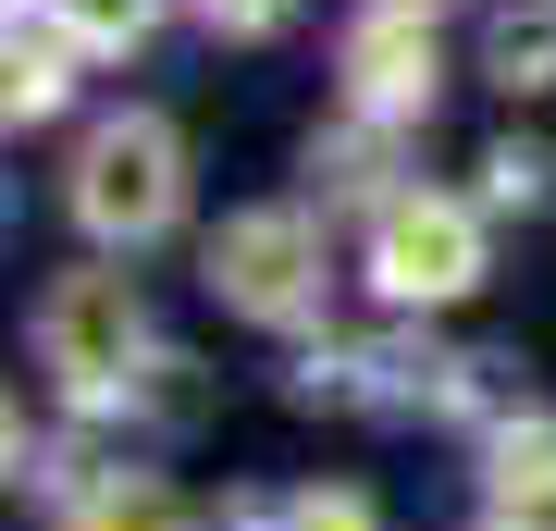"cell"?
I'll return each mask as SVG.
<instances>
[{
	"label": "cell",
	"mask_w": 556,
	"mask_h": 531,
	"mask_svg": "<svg viewBox=\"0 0 556 531\" xmlns=\"http://www.w3.org/2000/svg\"><path fill=\"white\" fill-rule=\"evenodd\" d=\"M420 13H445V0H420Z\"/></svg>",
	"instance_id": "16"
},
{
	"label": "cell",
	"mask_w": 556,
	"mask_h": 531,
	"mask_svg": "<svg viewBox=\"0 0 556 531\" xmlns=\"http://www.w3.org/2000/svg\"><path fill=\"white\" fill-rule=\"evenodd\" d=\"M482 174H495V198H507V211H532V198H556V149H519V137H507Z\"/></svg>",
	"instance_id": "11"
},
{
	"label": "cell",
	"mask_w": 556,
	"mask_h": 531,
	"mask_svg": "<svg viewBox=\"0 0 556 531\" xmlns=\"http://www.w3.org/2000/svg\"><path fill=\"white\" fill-rule=\"evenodd\" d=\"M321 198H383V137H334L321 149Z\"/></svg>",
	"instance_id": "12"
},
{
	"label": "cell",
	"mask_w": 556,
	"mask_h": 531,
	"mask_svg": "<svg viewBox=\"0 0 556 531\" xmlns=\"http://www.w3.org/2000/svg\"><path fill=\"white\" fill-rule=\"evenodd\" d=\"M556 507V420H507L495 433V519H544Z\"/></svg>",
	"instance_id": "8"
},
{
	"label": "cell",
	"mask_w": 556,
	"mask_h": 531,
	"mask_svg": "<svg viewBox=\"0 0 556 531\" xmlns=\"http://www.w3.org/2000/svg\"><path fill=\"white\" fill-rule=\"evenodd\" d=\"M285 531H371V507H358V494H309Z\"/></svg>",
	"instance_id": "14"
},
{
	"label": "cell",
	"mask_w": 556,
	"mask_h": 531,
	"mask_svg": "<svg viewBox=\"0 0 556 531\" xmlns=\"http://www.w3.org/2000/svg\"><path fill=\"white\" fill-rule=\"evenodd\" d=\"M334 62H346V99L371 124H420L433 87H445V50H433V13H420V0H371Z\"/></svg>",
	"instance_id": "5"
},
{
	"label": "cell",
	"mask_w": 556,
	"mask_h": 531,
	"mask_svg": "<svg viewBox=\"0 0 556 531\" xmlns=\"http://www.w3.org/2000/svg\"><path fill=\"white\" fill-rule=\"evenodd\" d=\"M62 507H75V531H186V494H174V482H149V470L75 482Z\"/></svg>",
	"instance_id": "7"
},
{
	"label": "cell",
	"mask_w": 556,
	"mask_h": 531,
	"mask_svg": "<svg viewBox=\"0 0 556 531\" xmlns=\"http://www.w3.org/2000/svg\"><path fill=\"white\" fill-rule=\"evenodd\" d=\"M199 13L223 25V38H273V25H285V13H298V0H199Z\"/></svg>",
	"instance_id": "13"
},
{
	"label": "cell",
	"mask_w": 556,
	"mask_h": 531,
	"mask_svg": "<svg viewBox=\"0 0 556 531\" xmlns=\"http://www.w3.org/2000/svg\"><path fill=\"white\" fill-rule=\"evenodd\" d=\"M186 211V137L161 112H112V124H87V149H75V223L100 248H149L161 223Z\"/></svg>",
	"instance_id": "1"
},
{
	"label": "cell",
	"mask_w": 556,
	"mask_h": 531,
	"mask_svg": "<svg viewBox=\"0 0 556 531\" xmlns=\"http://www.w3.org/2000/svg\"><path fill=\"white\" fill-rule=\"evenodd\" d=\"M495 531H532V519H495Z\"/></svg>",
	"instance_id": "15"
},
{
	"label": "cell",
	"mask_w": 556,
	"mask_h": 531,
	"mask_svg": "<svg viewBox=\"0 0 556 531\" xmlns=\"http://www.w3.org/2000/svg\"><path fill=\"white\" fill-rule=\"evenodd\" d=\"M38 358H50L75 395H124L137 358H149L137 285H124V273H62V285L38 296Z\"/></svg>",
	"instance_id": "3"
},
{
	"label": "cell",
	"mask_w": 556,
	"mask_h": 531,
	"mask_svg": "<svg viewBox=\"0 0 556 531\" xmlns=\"http://www.w3.org/2000/svg\"><path fill=\"white\" fill-rule=\"evenodd\" d=\"M211 296L248 321H309L321 309V223L309 211H236L211 236Z\"/></svg>",
	"instance_id": "4"
},
{
	"label": "cell",
	"mask_w": 556,
	"mask_h": 531,
	"mask_svg": "<svg viewBox=\"0 0 556 531\" xmlns=\"http://www.w3.org/2000/svg\"><path fill=\"white\" fill-rule=\"evenodd\" d=\"M482 62H495V87H556V13H507Z\"/></svg>",
	"instance_id": "10"
},
{
	"label": "cell",
	"mask_w": 556,
	"mask_h": 531,
	"mask_svg": "<svg viewBox=\"0 0 556 531\" xmlns=\"http://www.w3.org/2000/svg\"><path fill=\"white\" fill-rule=\"evenodd\" d=\"M371 285L396 309H445V296L482 285V211L470 198H433V186H396L371 223Z\"/></svg>",
	"instance_id": "2"
},
{
	"label": "cell",
	"mask_w": 556,
	"mask_h": 531,
	"mask_svg": "<svg viewBox=\"0 0 556 531\" xmlns=\"http://www.w3.org/2000/svg\"><path fill=\"white\" fill-rule=\"evenodd\" d=\"M75 62H87V50L62 38L50 13H38V25L13 13V50H0V112H13V124H50V112H62V87H75Z\"/></svg>",
	"instance_id": "6"
},
{
	"label": "cell",
	"mask_w": 556,
	"mask_h": 531,
	"mask_svg": "<svg viewBox=\"0 0 556 531\" xmlns=\"http://www.w3.org/2000/svg\"><path fill=\"white\" fill-rule=\"evenodd\" d=\"M38 13H50L87 62H112V50H137L149 25H161V0H38Z\"/></svg>",
	"instance_id": "9"
}]
</instances>
